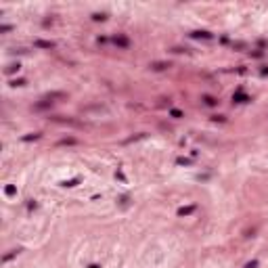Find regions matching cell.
<instances>
[{
  "instance_id": "cell-4",
  "label": "cell",
  "mask_w": 268,
  "mask_h": 268,
  "mask_svg": "<svg viewBox=\"0 0 268 268\" xmlns=\"http://www.w3.org/2000/svg\"><path fill=\"white\" fill-rule=\"evenodd\" d=\"M232 101H235V103H249L251 98H249V96H247L243 90H237V92L232 94Z\"/></svg>"
},
{
  "instance_id": "cell-17",
  "label": "cell",
  "mask_w": 268,
  "mask_h": 268,
  "mask_svg": "<svg viewBox=\"0 0 268 268\" xmlns=\"http://www.w3.org/2000/svg\"><path fill=\"white\" fill-rule=\"evenodd\" d=\"M17 254H19V249H15V251H11V254H6V256H4L2 260L6 262V260H11V258H13V256H17Z\"/></svg>"
},
{
  "instance_id": "cell-21",
  "label": "cell",
  "mask_w": 268,
  "mask_h": 268,
  "mask_svg": "<svg viewBox=\"0 0 268 268\" xmlns=\"http://www.w3.org/2000/svg\"><path fill=\"white\" fill-rule=\"evenodd\" d=\"M11 30H13L11 25H0V32H2V34H4V32H11Z\"/></svg>"
},
{
  "instance_id": "cell-9",
  "label": "cell",
  "mask_w": 268,
  "mask_h": 268,
  "mask_svg": "<svg viewBox=\"0 0 268 268\" xmlns=\"http://www.w3.org/2000/svg\"><path fill=\"white\" fill-rule=\"evenodd\" d=\"M195 212V205H186V207H180L178 210V216H189Z\"/></svg>"
},
{
  "instance_id": "cell-3",
  "label": "cell",
  "mask_w": 268,
  "mask_h": 268,
  "mask_svg": "<svg viewBox=\"0 0 268 268\" xmlns=\"http://www.w3.org/2000/svg\"><path fill=\"white\" fill-rule=\"evenodd\" d=\"M149 67H151L153 71H164V69H168V67H170V63H168V61H153Z\"/></svg>"
},
{
  "instance_id": "cell-6",
  "label": "cell",
  "mask_w": 268,
  "mask_h": 268,
  "mask_svg": "<svg viewBox=\"0 0 268 268\" xmlns=\"http://www.w3.org/2000/svg\"><path fill=\"white\" fill-rule=\"evenodd\" d=\"M50 107H52V101H46V98H42L40 103H36V105H34V109H36V111H44V109H50Z\"/></svg>"
},
{
  "instance_id": "cell-18",
  "label": "cell",
  "mask_w": 268,
  "mask_h": 268,
  "mask_svg": "<svg viewBox=\"0 0 268 268\" xmlns=\"http://www.w3.org/2000/svg\"><path fill=\"white\" fill-rule=\"evenodd\" d=\"M170 115H172V117H182V111H178V109H172V111H170Z\"/></svg>"
},
{
  "instance_id": "cell-16",
  "label": "cell",
  "mask_w": 268,
  "mask_h": 268,
  "mask_svg": "<svg viewBox=\"0 0 268 268\" xmlns=\"http://www.w3.org/2000/svg\"><path fill=\"white\" fill-rule=\"evenodd\" d=\"M78 184V178H71V180H65L63 182V186H76Z\"/></svg>"
},
{
  "instance_id": "cell-13",
  "label": "cell",
  "mask_w": 268,
  "mask_h": 268,
  "mask_svg": "<svg viewBox=\"0 0 268 268\" xmlns=\"http://www.w3.org/2000/svg\"><path fill=\"white\" fill-rule=\"evenodd\" d=\"M105 19H107L105 13H94V15H92V21H105Z\"/></svg>"
},
{
  "instance_id": "cell-20",
  "label": "cell",
  "mask_w": 268,
  "mask_h": 268,
  "mask_svg": "<svg viewBox=\"0 0 268 268\" xmlns=\"http://www.w3.org/2000/svg\"><path fill=\"white\" fill-rule=\"evenodd\" d=\"M243 268H258V262H256V260H251V262H247Z\"/></svg>"
},
{
  "instance_id": "cell-11",
  "label": "cell",
  "mask_w": 268,
  "mask_h": 268,
  "mask_svg": "<svg viewBox=\"0 0 268 268\" xmlns=\"http://www.w3.org/2000/svg\"><path fill=\"white\" fill-rule=\"evenodd\" d=\"M38 138H40V132H34V134H25L21 140L23 142H30V140H38Z\"/></svg>"
},
{
  "instance_id": "cell-24",
  "label": "cell",
  "mask_w": 268,
  "mask_h": 268,
  "mask_svg": "<svg viewBox=\"0 0 268 268\" xmlns=\"http://www.w3.org/2000/svg\"><path fill=\"white\" fill-rule=\"evenodd\" d=\"M88 268H98V266H96V264H90V266Z\"/></svg>"
},
{
  "instance_id": "cell-15",
  "label": "cell",
  "mask_w": 268,
  "mask_h": 268,
  "mask_svg": "<svg viewBox=\"0 0 268 268\" xmlns=\"http://www.w3.org/2000/svg\"><path fill=\"white\" fill-rule=\"evenodd\" d=\"M176 164H178V166H189V164H191V159H186V157H178V159H176Z\"/></svg>"
},
{
  "instance_id": "cell-7",
  "label": "cell",
  "mask_w": 268,
  "mask_h": 268,
  "mask_svg": "<svg viewBox=\"0 0 268 268\" xmlns=\"http://www.w3.org/2000/svg\"><path fill=\"white\" fill-rule=\"evenodd\" d=\"M201 101H203L207 107H216V105H218V101H216L214 96H210V94H203V96H201Z\"/></svg>"
},
{
  "instance_id": "cell-12",
  "label": "cell",
  "mask_w": 268,
  "mask_h": 268,
  "mask_svg": "<svg viewBox=\"0 0 268 268\" xmlns=\"http://www.w3.org/2000/svg\"><path fill=\"white\" fill-rule=\"evenodd\" d=\"M19 69H21V65H19V63H11L4 71H6V73H15V71H19Z\"/></svg>"
},
{
  "instance_id": "cell-23",
  "label": "cell",
  "mask_w": 268,
  "mask_h": 268,
  "mask_svg": "<svg viewBox=\"0 0 268 268\" xmlns=\"http://www.w3.org/2000/svg\"><path fill=\"white\" fill-rule=\"evenodd\" d=\"M262 76H268V67H264V69H262Z\"/></svg>"
},
{
  "instance_id": "cell-5",
  "label": "cell",
  "mask_w": 268,
  "mask_h": 268,
  "mask_svg": "<svg viewBox=\"0 0 268 268\" xmlns=\"http://www.w3.org/2000/svg\"><path fill=\"white\" fill-rule=\"evenodd\" d=\"M44 98H46V101H52V103H55V101L67 98V92H48V94H46Z\"/></svg>"
},
{
  "instance_id": "cell-14",
  "label": "cell",
  "mask_w": 268,
  "mask_h": 268,
  "mask_svg": "<svg viewBox=\"0 0 268 268\" xmlns=\"http://www.w3.org/2000/svg\"><path fill=\"white\" fill-rule=\"evenodd\" d=\"M4 193H6V195H8V197H13V195H15V193H17V189H15V186H13V184H8V186H6V189H4Z\"/></svg>"
},
{
  "instance_id": "cell-19",
  "label": "cell",
  "mask_w": 268,
  "mask_h": 268,
  "mask_svg": "<svg viewBox=\"0 0 268 268\" xmlns=\"http://www.w3.org/2000/svg\"><path fill=\"white\" fill-rule=\"evenodd\" d=\"M25 84V80H13L11 82V86H23Z\"/></svg>"
},
{
  "instance_id": "cell-8",
  "label": "cell",
  "mask_w": 268,
  "mask_h": 268,
  "mask_svg": "<svg viewBox=\"0 0 268 268\" xmlns=\"http://www.w3.org/2000/svg\"><path fill=\"white\" fill-rule=\"evenodd\" d=\"M34 44L38 48H55V42H50V40H36Z\"/></svg>"
},
{
  "instance_id": "cell-10",
  "label": "cell",
  "mask_w": 268,
  "mask_h": 268,
  "mask_svg": "<svg viewBox=\"0 0 268 268\" xmlns=\"http://www.w3.org/2000/svg\"><path fill=\"white\" fill-rule=\"evenodd\" d=\"M57 145H59V147H65V145H78V140H76V138H61Z\"/></svg>"
},
{
  "instance_id": "cell-22",
  "label": "cell",
  "mask_w": 268,
  "mask_h": 268,
  "mask_svg": "<svg viewBox=\"0 0 268 268\" xmlns=\"http://www.w3.org/2000/svg\"><path fill=\"white\" fill-rule=\"evenodd\" d=\"M214 122H224V115H212Z\"/></svg>"
},
{
  "instance_id": "cell-2",
  "label": "cell",
  "mask_w": 268,
  "mask_h": 268,
  "mask_svg": "<svg viewBox=\"0 0 268 268\" xmlns=\"http://www.w3.org/2000/svg\"><path fill=\"white\" fill-rule=\"evenodd\" d=\"M191 38H193V40H212L214 34H210V32H205V30H197V32H191Z\"/></svg>"
},
{
  "instance_id": "cell-1",
  "label": "cell",
  "mask_w": 268,
  "mask_h": 268,
  "mask_svg": "<svg viewBox=\"0 0 268 268\" xmlns=\"http://www.w3.org/2000/svg\"><path fill=\"white\" fill-rule=\"evenodd\" d=\"M113 44L117 46V48H128L130 46V38L126 34H115L113 36Z\"/></svg>"
}]
</instances>
